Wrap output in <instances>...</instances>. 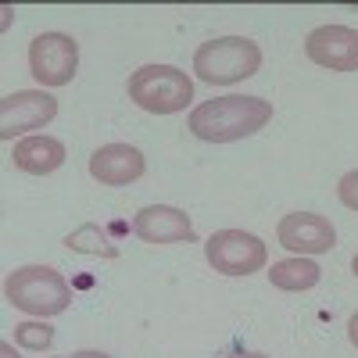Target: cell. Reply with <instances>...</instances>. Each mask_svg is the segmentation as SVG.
Masks as SVG:
<instances>
[{
	"mask_svg": "<svg viewBox=\"0 0 358 358\" xmlns=\"http://www.w3.org/2000/svg\"><path fill=\"white\" fill-rule=\"evenodd\" d=\"M147 172V162L129 143H104L90 158V176L101 187H129Z\"/></svg>",
	"mask_w": 358,
	"mask_h": 358,
	"instance_id": "obj_11",
	"label": "cell"
},
{
	"mask_svg": "<svg viewBox=\"0 0 358 358\" xmlns=\"http://www.w3.org/2000/svg\"><path fill=\"white\" fill-rule=\"evenodd\" d=\"M0 358H18V355H15V348H11L8 341H4V344H0Z\"/></svg>",
	"mask_w": 358,
	"mask_h": 358,
	"instance_id": "obj_19",
	"label": "cell"
},
{
	"mask_svg": "<svg viewBox=\"0 0 358 358\" xmlns=\"http://www.w3.org/2000/svg\"><path fill=\"white\" fill-rule=\"evenodd\" d=\"M57 115V97L47 90H18L0 101V140H15L22 133L43 129Z\"/></svg>",
	"mask_w": 358,
	"mask_h": 358,
	"instance_id": "obj_7",
	"label": "cell"
},
{
	"mask_svg": "<svg viewBox=\"0 0 358 358\" xmlns=\"http://www.w3.org/2000/svg\"><path fill=\"white\" fill-rule=\"evenodd\" d=\"M308 62L330 72H358V29L351 25H319L305 36Z\"/></svg>",
	"mask_w": 358,
	"mask_h": 358,
	"instance_id": "obj_8",
	"label": "cell"
},
{
	"mask_svg": "<svg viewBox=\"0 0 358 358\" xmlns=\"http://www.w3.org/2000/svg\"><path fill=\"white\" fill-rule=\"evenodd\" d=\"M276 241L294 251V255H326L337 248V229L326 215H315V212H294V215H283L280 226H276Z\"/></svg>",
	"mask_w": 358,
	"mask_h": 358,
	"instance_id": "obj_9",
	"label": "cell"
},
{
	"mask_svg": "<svg viewBox=\"0 0 358 358\" xmlns=\"http://www.w3.org/2000/svg\"><path fill=\"white\" fill-rule=\"evenodd\" d=\"M337 197L344 208H351V212H358V169L341 176V183H337Z\"/></svg>",
	"mask_w": 358,
	"mask_h": 358,
	"instance_id": "obj_16",
	"label": "cell"
},
{
	"mask_svg": "<svg viewBox=\"0 0 358 358\" xmlns=\"http://www.w3.org/2000/svg\"><path fill=\"white\" fill-rule=\"evenodd\" d=\"M15 341L22 348H29V351H43V348L54 344V326H47V322H18L15 326Z\"/></svg>",
	"mask_w": 358,
	"mask_h": 358,
	"instance_id": "obj_15",
	"label": "cell"
},
{
	"mask_svg": "<svg viewBox=\"0 0 358 358\" xmlns=\"http://www.w3.org/2000/svg\"><path fill=\"white\" fill-rule=\"evenodd\" d=\"M351 273L358 276V255H355V262H351Z\"/></svg>",
	"mask_w": 358,
	"mask_h": 358,
	"instance_id": "obj_21",
	"label": "cell"
},
{
	"mask_svg": "<svg viewBox=\"0 0 358 358\" xmlns=\"http://www.w3.org/2000/svg\"><path fill=\"white\" fill-rule=\"evenodd\" d=\"M322 276V268L312 262V258H283V262H273V268H268V280H273V287L280 290H312Z\"/></svg>",
	"mask_w": 358,
	"mask_h": 358,
	"instance_id": "obj_13",
	"label": "cell"
},
{
	"mask_svg": "<svg viewBox=\"0 0 358 358\" xmlns=\"http://www.w3.org/2000/svg\"><path fill=\"white\" fill-rule=\"evenodd\" d=\"M11 162L15 169L29 172V176H50L54 169L65 165V143L54 136H22L11 147Z\"/></svg>",
	"mask_w": 358,
	"mask_h": 358,
	"instance_id": "obj_12",
	"label": "cell"
},
{
	"mask_svg": "<svg viewBox=\"0 0 358 358\" xmlns=\"http://www.w3.org/2000/svg\"><path fill=\"white\" fill-rule=\"evenodd\" d=\"M4 297L29 315H62L72 305V287L50 265H22L4 280Z\"/></svg>",
	"mask_w": 358,
	"mask_h": 358,
	"instance_id": "obj_2",
	"label": "cell"
},
{
	"mask_svg": "<svg viewBox=\"0 0 358 358\" xmlns=\"http://www.w3.org/2000/svg\"><path fill=\"white\" fill-rule=\"evenodd\" d=\"M262 69V47L248 36H219L194 50V72L208 86H229L251 79Z\"/></svg>",
	"mask_w": 358,
	"mask_h": 358,
	"instance_id": "obj_3",
	"label": "cell"
},
{
	"mask_svg": "<svg viewBox=\"0 0 358 358\" xmlns=\"http://www.w3.org/2000/svg\"><path fill=\"white\" fill-rule=\"evenodd\" d=\"M133 233L143 244H190L197 241V229L183 208L172 204H147L133 219Z\"/></svg>",
	"mask_w": 358,
	"mask_h": 358,
	"instance_id": "obj_10",
	"label": "cell"
},
{
	"mask_svg": "<svg viewBox=\"0 0 358 358\" xmlns=\"http://www.w3.org/2000/svg\"><path fill=\"white\" fill-rule=\"evenodd\" d=\"M65 248L69 251H83V255H101V258H118V248H115V241L101 229V226H79L76 233H69L65 236Z\"/></svg>",
	"mask_w": 358,
	"mask_h": 358,
	"instance_id": "obj_14",
	"label": "cell"
},
{
	"mask_svg": "<svg viewBox=\"0 0 358 358\" xmlns=\"http://www.w3.org/2000/svg\"><path fill=\"white\" fill-rule=\"evenodd\" d=\"M229 358H268V355H258V351H241V355H229Z\"/></svg>",
	"mask_w": 358,
	"mask_h": 358,
	"instance_id": "obj_20",
	"label": "cell"
},
{
	"mask_svg": "<svg viewBox=\"0 0 358 358\" xmlns=\"http://www.w3.org/2000/svg\"><path fill=\"white\" fill-rule=\"evenodd\" d=\"M69 358H111V355H104V351H76Z\"/></svg>",
	"mask_w": 358,
	"mask_h": 358,
	"instance_id": "obj_18",
	"label": "cell"
},
{
	"mask_svg": "<svg viewBox=\"0 0 358 358\" xmlns=\"http://www.w3.org/2000/svg\"><path fill=\"white\" fill-rule=\"evenodd\" d=\"M268 122H273V101L229 94V97L197 104L187 118V129L204 143H233V140L255 136Z\"/></svg>",
	"mask_w": 358,
	"mask_h": 358,
	"instance_id": "obj_1",
	"label": "cell"
},
{
	"mask_svg": "<svg viewBox=\"0 0 358 358\" xmlns=\"http://www.w3.org/2000/svg\"><path fill=\"white\" fill-rule=\"evenodd\" d=\"M348 341H351V344L358 348V312H355V315L348 319Z\"/></svg>",
	"mask_w": 358,
	"mask_h": 358,
	"instance_id": "obj_17",
	"label": "cell"
},
{
	"mask_svg": "<svg viewBox=\"0 0 358 358\" xmlns=\"http://www.w3.org/2000/svg\"><path fill=\"white\" fill-rule=\"evenodd\" d=\"M129 101L147 115H176L194 101V79L176 65H143L129 76Z\"/></svg>",
	"mask_w": 358,
	"mask_h": 358,
	"instance_id": "obj_4",
	"label": "cell"
},
{
	"mask_svg": "<svg viewBox=\"0 0 358 358\" xmlns=\"http://www.w3.org/2000/svg\"><path fill=\"white\" fill-rule=\"evenodd\" d=\"M79 69V43L69 33H40L29 43V72L40 86H69Z\"/></svg>",
	"mask_w": 358,
	"mask_h": 358,
	"instance_id": "obj_6",
	"label": "cell"
},
{
	"mask_svg": "<svg viewBox=\"0 0 358 358\" xmlns=\"http://www.w3.org/2000/svg\"><path fill=\"white\" fill-rule=\"evenodd\" d=\"M208 265L222 276H251L268 262V248L262 244V236L244 233V229H219L208 236L204 244Z\"/></svg>",
	"mask_w": 358,
	"mask_h": 358,
	"instance_id": "obj_5",
	"label": "cell"
}]
</instances>
